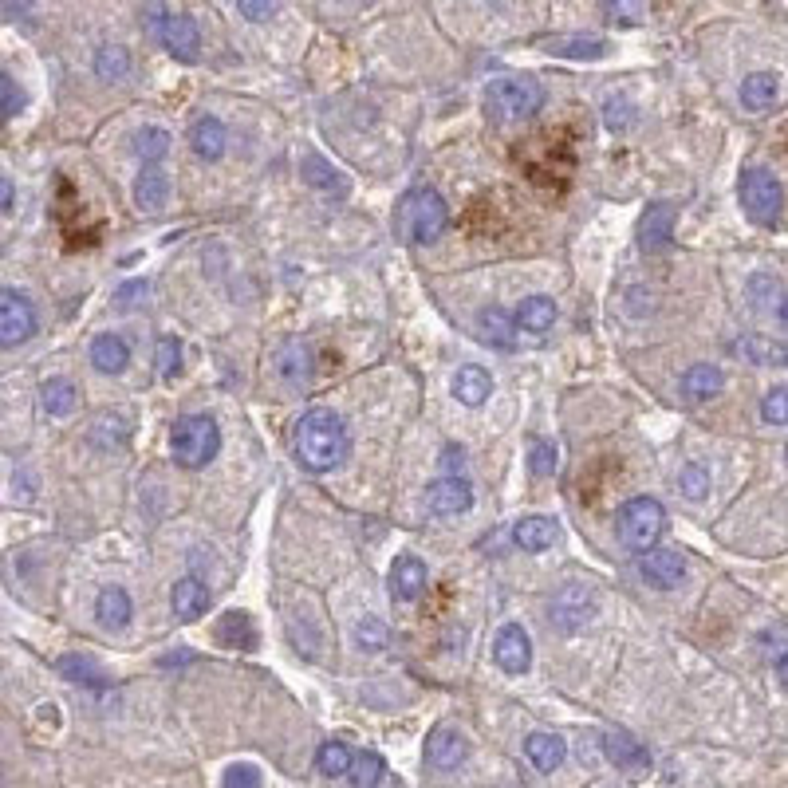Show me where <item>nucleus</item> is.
Here are the masks:
<instances>
[{"instance_id":"obj_1","label":"nucleus","mask_w":788,"mask_h":788,"mask_svg":"<svg viewBox=\"0 0 788 788\" xmlns=\"http://www.w3.org/2000/svg\"><path fill=\"white\" fill-rule=\"evenodd\" d=\"M292 454L308 473L339 469L347 461V454H351V438H347L343 418L335 410H324V406L300 414V422L292 430Z\"/></svg>"},{"instance_id":"obj_2","label":"nucleus","mask_w":788,"mask_h":788,"mask_svg":"<svg viewBox=\"0 0 788 788\" xmlns=\"http://www.w3.org/2000/svg\"><path fill=\"white\" fill-rule=\"evenodd\" d=\"M485 107L497 123H521L544 107V87L532 75H501L485 91Z\"/></svg>"},{"instance_id":"obj_3","label":"nucleus","mask_w":788,"mask_h":788,"mask_svg":"<svg viewBox=\"0 0 788 788\" xmlns=\"http://www.w3.org/2000/svg\"><path fill=\"white\" fill-rule=\"evenodd\" d=\"M615 528H619V540H623L627 552L647 556V552H655L658 536H662V528H666V509L658 505L655 497H631V501L619 509Z\"/></svg>"},{"instance_id":"obj_4","label":"nucleus","mask_w":788,"mask_h":788,"mask_svg":"<svg viewBox=\"0 0 788 788\" xmlns=\"http://www.w3.org/2000/svg\"><path fill=\"white\" fill-rule=\"evenodd\" d=\"M170 450H174V461L186 465V469H201L217 458L221 450V430L209 414H186L174 422V434H170Z\"/></svg>"},{"instance_id":"obj_5","label":"nucleus","mask_w":788,"mask_h":788,"mask_svg":"<svg viewBox=\"0 0 788 788\" xmlns=\"http://www.w3.org/2000/svg\"><path fill=\"white\" fill-rule=\"evenodd\" d=\"M398 221H402V229H406L410 241L430 245V241H438V237L446 233V225H450V205H446V197L438 194V190L422 186V190L402 197Z\"/></svg>"},{"instance_id":"obj_6","label":"nucleus","mask_w":788,"mask_h":788,"mask_svg":"<svg viewBox=\"0 0 788 788\" xmlns=\"http://www.w3.org/2000/svg\"><path fill=\"white\" fill-rule=\"evenodd\" d=\"M741 205H745V217L749 221L773 225L781 217V205H785V190H781L777 174L765 170V166H749L741 174Z\"/></svg>"},{"instance_id":"obj_7","label":"nucleus","mask_w":788,"mask_h":788,"mask_svg":"<svg viewBox=\"0 0 788 788\" xmlns=\"http://www.w3.org/2000/svg\"><path fill=\"white\" fill-rule=\"evenodd\" d=\"M591 615H595V591L588 584H564V588L552 595V603H548V619L564 635H572L584 623H591Z\"/></svg>"},{"instance_id":"obj_8","label":"nucleus","mask_w":788,"mask_h":788,"mask_svg":"<svg viewBox=\"0 0 788 788\" xmlns=\"http://www.w3.org/2000/svg\"><path fill=\"white\" fill-rule=\"evenodd\" d=\"M603 753H607V761H611L619 773H627V777L651 773V753H647V745H643L635 733H627V729H607V733H603Z\"/></svg>"},{"instance_id":"obj_9","label":"nucleus","mask_w":788,"mask_h":788,"mask_svg":"<svg viewBox=\"0 0 788 788\" xmlns=\"http://www.w3.org/2000/svg\"><path fill=\"white\" fill-rule=\"evenodd\" d=\"M32 331H36V308H32V300L20 296V292H12V288H4L0 292V343L4 347H16V343L32 339Z\"/></svg>"},{"instance_id":"obj_10","label":"nucleus","mask_w":788,"mask_h":788,"mask_svg":"<svg viewBox=\"0 0 788 788\" xmlns=\"http://www.w3.org/2000/svg\"><path fill=\"white\" fill-rule=\"evenodd\" d=\"M158 40L166 44V52L178 64H197L201 60V32H197V20L186 16V12H170V20H166Z\"/></svg>"},{"instance_id":"obj_11","label":"nucleus","mask_w":788,"mask_h":788,"mask_svg":"<svg viewBox=\"0 0 788 788\" xmlns=\"http://www.w3.org/2000/svg\"><path fill=\"white\" fill-rule=\"evenodd\" d=\"M493 658L505 674H525L532 666V639L521 623H505L493 639Z\"/></svg>"},{"instance_id":"obj_12","label":"nucleus","mask_w":788,"mask_h":788,"mask_svg":"<svg viewBox=\"0 0 788 788\" xmlns=\"http://www.w3.org/2000/svg\"><path fill=\"white\" fill-rule=\"evenodd\" d=\"M639 576L658 591L678 588L682 576H686V556H682L678 548H655V552H647V556L639 560Z\"/></svg>"},{"instance_id":"obj_13","label":"nucleus","mask_w":788,"mask_h":788,"mask_svg":"<svg viewBox=\"0 0 788 788\" xmlns=\"http://www.w3.org/2000/svg\"><path fill=\"white\" fill-rule=\"evenodd\" d=\"M473 505V489L465 477H438L434 485H426V509L434 517H458Z\"/></svg>"},{"instance_id":"obj_14","label":"nucleus","mask_w":788,"mask_h":788,"mask_svg":"<svg viewBox=\"0 0 788 788\" xmlns=\"http://www.w3.org/2000/svg\"><path fill=\"white\" fill-rule=\"evenodd\" d=\"M670 241H674V205L655 201V205H647V213L639 221V245H643V253H666Z\"/></svg>"},{"instance_id":"obj_15","label":"nucleus","mask_w":788,"mask_h":788,"mask_svg":"<svg viewBox=\"0 0 788 788\" xmlns=\"http://www.w3.org/2000/svg\"><path fill=\"white\" fill-rule=\"evenodd\" d=\"M312 371H316L312 347H308L304 339H288V343L280 347V355H276V375H280V383H284V387H308V383H312Z\"/></svg>"},{"instance_id":"obj_16","label":"nucleus","mask_w":788,"mask_h":788,"mask_svg":"<svg viewBox=\"0 0 788 788\" xmlns=\"http://www.w3.org/2000/svg\"><path fill=\"white\" fill-rule=\"evenodd\" d=\"M465 753H469V741L461 737V729L454 725H438L430 737H426V761L434 765V769H458L461 761H465Z\"/></svg>"},{"instance_id":"obj_17","label":"nucleus","mask_w":788,"mask_h":788,"mask_svg":"<svg viewBox=\"0 0 788 788\" xmlns=\"http://www.w3.org/2000/svg\"><path fill=\"white\" fill-rule=\"evenodd\" d=\"M777 95H781V75L777 71H753V75L741 79V107L753 111V115L769 111L777 103Z\"/></svg>"},{"instance_id":"obj_18","label":"nucleus","mask_w":788,"mask_h":788,"mask_svg":"<svg viewBox=\"0 0 788 788\" xmlns=\"http://www.w3.org/2000/svg\"><path fill=\"white\" fill-rule=\"evenodd\" d=\"M426 591V564L418 556H398L391 564V595L398 603H414Z\"/></svg>"},{"instance_id":"obj_19","label":"nucleus","mask_w":788,"mask_h":788,"mask_svg":"<svg viewBox=\"0 0 788 788\" xmlns=\"http://www.w3.org/2000/svg\"><path fill=\"white\" fill-rule=\"evenodd\" d=\"M91 363H95V371H103V375H119V371H127V363H131V347H127V339H123V335H115V331L95 335V339H91Z\"/></svg>"},{"instance_id":"obj_20","label":"nucleus","mask_w":788,"mask_h":788,"mask_svg":"<svg viewBox=\"0 0 788 788\" xmlns=\"http://www.w3.org/2000/svg\"><path fill=\"white\" fill-rule=\"evenodd\" d=\"M525 757L532 761V769L556 773V769L564 765V757H568V745H564V737H556V733H528Z\"/></svg>"},{"instance_id":"obj_21","label":"nucleus","mask_w":788,"mask_h":788,"mask_svg":"<svg viewBox=\"0 0 788 788\" xmlns=\"http://www.w3.org/2000/svg\"><path fill=\"white\" fill-rule=\"evenodd\" d=\"M190 146H194L197 158L217 162V158L225 154V146H229V131H225V123H221V119H213V115H201L194 127H190Z\"/></svg>"},{"instance_id":"obj_22","label":"nucleus","mask_w":788,"mask_h":788,"mask_svg":"<svg viewBox=\"0 0 788 788\" xmlns=\"http://www.w3.org/2000/svg\"><path fill=\"white\" fill-rule=\"evenodd\" d=\"M556 540H560V528H556V521H548V517H521L513 525V544L521 552H544Z\"/></svg>"},{"instance_id":"obj_23","label":"nucleus","mask_w":788,"mask_h":788,"mask_svg":"<svg viewBox=\"0 0 788 788\" xmlns=\"http://www.w3.org/2000/svg\"><path fill=\"white\" fill-rule=\"evenodd\" d=\"M95 615H99V627L103 631H123L134 615L131 595L123 588H103L99 599H95Z\"/></svg>"},{"instance_id":"obj_24","label":"nucleus","mask_w":788,"mask_h":788,"mask_svg":"<svg viewBox=\"0 0 788 788\" xmlns=\"http://www.w3.org/2000/svg\"><path fill=\"white\" fill-rule=\"evenodd\" d=\"M477 328H481V339L497 351H513L517 347V320L505 312V308H485L477 316Z\"/></svg>"},{"instance_id":"obj_25","label":"nucleus","mask_w":788,"mask_h":788,"mask_svg":"<svg viewBox=\"0 0 788 788\" xmlns=\"http://www.w3.org/2000/svg\"><path fill=\"white\" fill-rule=\"evenodd\" d=\"M450 387H454L461 406H481L493 394V375L485 367H477V363H465V367H458V375H454Z\"/></svg>"},{"instance_id":"obj_26","label":"nucleus","mask_w":788,"mask_h":788,"mask_svg":"<svg viewBox=\"0 0 788 788\" xmlns=\"http://www.w3.org/2000/svg\"><path fill=\"white\" fill-rule=\"evenodd\" d=\"M722 387H725V375H722V367H714V363H694V367L682 375V394H686L690 402H706V398L722 394Z\"/></svg>"},{"instance_id":"obj_27","label":"nucleus","mask_w":788,"mask_h":788,"mask_svg":"<svg viewBox=\"0 0 788 788\" xmlns=\"http://www.w3.org/2000/svg\"><path fill=\"white\" fill-rule=\"evenodd\" d=\"M205 603H209V591H205V584H201L197 576L178 580L174 591H170V607H174V615H178L182 623H194L197 615L205 611Z\"/></svg>"},{"instance_id":"obj_28","label":"nucleus","mask_w":788,"mask_h":788,"mask_svg":"<svg viewBox=\"0 0 788 788\" xmlns=\"http://www.w3.org/2000/svg\"><path fill=\"white\" fill-rule=\"evenodd\" d=\"M556 324V300L552 296H528L525 304H521V312H517V328L528 331V335H548Z\"/></svg>"},{"instance_id":"obj_29","label":"nucleus","mask_w":788,"mask_h":788,"mask_svg":"<svg viewBox=\"0 0 788 788\" xmlns=\"http://www.w3.org/2000/svg\"><path fill=\"white\" fill-rule=\"evenodd\" d=\"M217 643L225 647H241V651H257V627L245 611H229L217 623Z\"/></svg>"},{"instance_id":"obj_30","label":"nucleus","mask_w":788,"mask_h":788,"mask_svg":"<svg viewBox=\"0 0 788 788\" xmlns=\"http://www.w3.org/2000/svg\"><path fill=\"white\" fill-rule=\"evenodd\" d=\"M166 197H170V178H166V170L150 166V170H142V174H138V186H134V201H138V209L158 213V209L166 205Z\"/></svg>"},{"instance_id":"obj_31","label":"nucleus","mask_w":788,"mask_h":788,"mask_svg":"<svg viewBox=\"0 0 788 788\" xmlns=\"http://www.w3.org/2000/svg\"><path fill=\"white\" fill-rule=\"evenodd\" d=\"M544 52L568 56V60H599L607 44L599 36H556V40H544Z\"/></svg>"},{"instance_id":"obj_32","label":"nucleus","mask_w":788,"mask_h":788,"mask_svg":"<svg viewBox=\"0 0 788 788\" xmlns=\"http://www.w3.org/2000/svg\"><path fill=\"white\" fill-rule=\"evenodd\" d=\"M56 670L64 674L67 682H79V686H107V682H111V678H107V670L87 655H64L60 662H56Z\"/></svg>"},{"instance_id":"obj_33","label":"nucleus","mask_w":788,"mask_h":788,"mask_svg":"<svg viewBox=\"0 0 788 788\" xmlns=\"http://www.w3.org/2000/svg\"><path fill=\"white\" fill-rule=\"evenodd\" d=\"M351 765H355V757H351V749L343 745V741H324L320 749H316V769L324 773V777H347L351 773Z\"/></svg>"},{"instance_id":"obj_34","label":"nucleus","mask_w":788,"mask_h":788,"mask_svg":"<svg viewBox=\"0 0 788 788\" xmlns=\"http://www.w3.org/2000/svg\"><path fill=\"white\" fill-rule=\"evenodd\" d=\"M300 170H304V182H308V186H316V190H335V194H343V190H347V182L339 178V170L331 166L328 158H320V154H308Z\"/></svg>"},{"instance_id":"obj_35","label":"nucleus","mask_w":788,"mask_h":788,"mask_svg":"<svg viewBox=\"0 0 788 788\" xmlns=\"http://www.w3.org/2000/svg\"><path fill=\"white\" fill-rule=\"evenodd\" d=\"M95 75L99 79H127L131 75V52L127 48H119V44H103L99 52H95Z\"/></svg>"},{"instance_id":"obj_36","label":"nucleus","mask_w":788,"mask_h":788,"mask_svg":"<svg viewBox=\"0 0 788 788\" xmlns=\"http://www.w3.org/2000/svg\"><path fill=\"white\" fill-rule=\"evenodd\" d=\"M40 406L52 414V418H64L75 410V387L67 383V379H48L44 387H40Z\"/></svg>"},{"instance_id":"obj_37","label":"nucleus","mask_w":788,"mask_h":788,"mask_svg":"<svg viewBox=\"0 0 788 788\" xmlns=\"http://www.w3.org/2000/svg\"><path fill=\"white\" fill-rule=\"evenodd\" d=\"M166 150H170V131H162V127H142V131L134 134V154H138L142 162H158V158H166Z\"/></svg>"},{"instance_id":"obj_38","label":"nucleus","mask_w":788,"mask_h":788,"mask_svg":"<svg viewBox=\"0 0 788 788\" xmlns=\"http://www.w3.org/2000/svg\"><path fill=\"white\" fill-rule=\"evenodd\" d=\"M733 351H737L741 359H749V363H777V359H788L785 347H777V343H769V339H757V335L737 339Z\"/></svg>"},{"instance_id":"obj_39","label":"nucleus","mask_w":788,"mask_h":788,"mask_svg":"<svg viewBox=\"0 0 788 788\" xmlns=\"http://www.w3.org/2000/svg\"><path fill=\"white\" fill-rule=\"evenodd\" d=\"M347 781H351V788H379V781H383V757L379 753H359L355 765H351V773H347Z\"/></svg>"},{"instance_id":"obj_40","label":"nucleus","mask_w":788,"mask_h":788,"mask_svg":"<svg viewBox=\"0 0 788 788\" xmlns=\"http://www.w3.org/2000/svg\"><path fill=\"white\" fill-rule=\"evenodd\" d=\"M355 643H359V651H383V647L391 643V631H387L383 619L363 615V619L355 623Z\"/></svg>"},{"instance_id":"obj_41","label":"nucleus","mask_w":788,"mask_h":788,"mask_svg":"<svg viewBox=\"0 0 788 788\" xmlns=\"http://www.w3.org/2000/svg\"><path fill=\"white\" fill-rule=\"evenodd\" d=\"M154 367H158V379H174L178 367H182V343L174 335H162L158 347H154Z\"/></svg>"},{"instance_id":"obj_42","label":"nucleus","mask_w":788,"mask_h":788,"mask_svg":"<svg viewBox=\"0 0 788 788\" xmlns=\"http://www.w3.org/2000/svg\"><path fill=\"white\" fill-rule=\"evenodd\" d=\"M761 418L769 426H788V387H773L761 398Z\"/></svg>"},{"instance_id":"obj_43","label":"nucleus","mask_w":788,"mask_h":788,"mask_svg":"<svg viewBox=\"0 0 788 788\" xmlns=\"http://www.w3.org/2000/svg\"><path fill=\"white\" fill-rule=\"evenodd\" d=\"M123 438H127V422H123L119 414L95 418V426H91V442H95V446H115V442H123Z\"/></svg>"},{"instance_id":"obj_44","label":"nucleus","mask_w":788,"mask_h":788,"mask_svg":"<svg viewBox=\"0 0 788 788\" xmlns=\"http://www.w3.org/2000/svg\"><path fill=\"white\" fill-rule=\"evenodd\" d=\"M556 446L552 442H544V438H536L532 442V450H528V469L536 473V477H552L556 473Z\"/></svg>"},{"instance_id":"obj_45","label":"nucleus","mask_w":788,"mask_h":788,"mask_svg":"<svg viewBox=\"0 0 788 788\" xmlns=\"http://www.w3.org/2000/svg\"><path fill=\"white\" fill-rule=\"evenodd\" d=\"M678 489H682L690 501H702L706 489H710V473H706L702 465H686V469L678 473Z\"/></svg>"},{"instance_id":"obj_46","label":"nucleus","mask_w":788,"mask_h":788,"mask_svg":"<svg viewBox=\"0 0 788 788\" xmlns=\"http://www.w3.org/2000/svg\"><path fill=\"white\" fill-rule=\"evenodd\" d=\"M603 119H607V127L611 131H627V127H635V107L627 103V99H607V111H603Z\"/></svg>"},{"instance_id":"obj_47","label":"nucleus","mask_w":788,"mask_h":788,"mask_svg":"<svg viewBox=\"0 0 788 788\" xmlns=\"http://www.w3.org/2000/svg\"><path fill=\"white\" fill-rule=\"evenodd\" d=\"M225 788H261V773L253 765H233L225 773Z\"/></svg>"},{"instance_id":"obj_48","label":"nucleus","mask_w":788,"mask_h":788,"mask_svg":"<svg viewBox=\"0 0 788 788\" xmlns=\"http://www.w3.org/2000/svg\"><path fill=\"white\" fill-rule=\"evenodd\" d=\"M0 99H4V115H16L24 107V95H20V87H16V79L8 71L0 75Z\"/></svg>"},{"instance_id":"obj_49","label":"nucleus","mask_w":788,"mask_h":788,"mask_svg":"<svg viewBox=\"0 0 788 788\" xmlns=\"http://www.w3.org/2000/svg\"><path fill=\"white\" fill-rule=\"evenodd\" d=\"M237 12L249 16V20H268L276 12V4L272 0H237Z\"/></svg>"},{"instance_id":"obj_50","label":"nucleus","mask_w":788,"mask_h":788,"mask_svg":"<svg viewBox=\"0 0 788 788\" xmlns=\"http://www.w3.org/2000/svg\"><path fill=\"white\" fill-rule=\"evenodd\" d=\"M461 469H465L461 446H446V450H442V473H446V477H461Z\"/></svg>"},{"instance_id":"obj_51","label":"nucleus","mask_w":788,"mask_h":788,"mask_svg":"<svg viewBox=\"0 0 788 788\" xmlns=\"http://www.w3.org/2000/svg\"><path fill=\"white\" fill-rule=\"evenodd\" d=\"M138 296H146V280H131V284H123V288L115 292L119 308H134V304H138Z\"/></svg>"},{"instance_id":"obj_52","label":"nucleus","mask_w":788,"mask_h":788,"mask_svg":"<svg viewBox=\"0 0 788 788\" xmlns=\"http://www.w3.org/2000/svg\"><path fill=\"white\" fill-rule=\"evenodd\" d=\"M162 666H186V662H194V651H178V655H162L158 658Z\"/></svg>"},{"instance_id":"obj_53","label":"nucleus","mask_w":788,"mask_h":788,"mask_svg":"<svg viewBox=\"0 0 788 788\" xmlns=\"http://www.w3.org/2000/svg\"><path fill=\"white\" fill-rule=\"evenodd\" d=\"M0 209H4V213L12 209V182H8V178H0Z\"/></svg>"},{"instance_id":"obj_54","label":"nucleus","mask_w":788,"mask_h":788,"mask_svg":"<svg viewBox=\"0 0 788 788\" xmlns=\"http://www.w3.org/2000/svg\"><path fill=\"white\" fill-rule=\"evenodd\" d=\"M777 678H781V686L788 690V651L781 658H777Z\"/></svg>"},{"instance_id":"obj_55","label":"nucleus","mask_w":788,"mask_h":788,"mask_svg":"<svg viewBox=\"0 0 788 788\" xmlns=\"http://www.w3.org/2000/svg\"><path fill=\"white\" fill-rule=\"evenodd\" d=\"M777 316H781V324H785V331H788V296L781 300V312H777Z\"/></svg>"},{"instance_id":"obj_56","label":"nucleus","mask_w":788,"mask_h":788,"mask_svg":"<svg viewBox=\"0 0 788 788\" xmlns=\"http://www.w3.org/2000/svg\"><path fill=\"white\" fill-rule=\"evenodd\" d=\"M785 454H788V446H785Z\"/></svg>"}]
</instances>
